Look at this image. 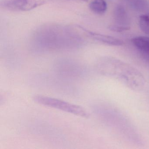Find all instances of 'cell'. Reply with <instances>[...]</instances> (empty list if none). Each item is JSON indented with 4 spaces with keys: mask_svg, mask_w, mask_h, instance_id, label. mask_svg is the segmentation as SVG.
<instances>
[{
    "mask_svg": "<svg viewBox=\"0 0 149 149\" xmlns=\"http://www.w3.org/2000/svg\"><path fill=\"white\" fill-rule=\"evenodd\" d=\"M139 27L144 33L149 35V13L142 15L139 17Z\"/></svg>",
    "mask_w": 149,
    "mask_h": 149,
    "instance_id": "7",
    "label": "cell"
},
{
    "mask_svg": "<svg viewBox=\"0 0 149 149\" xmlns=\"http://www.w3.org/2000/svg\"><path fill=\"white\" fill-rule=\"evenodd\" d=\"M89 7L92 12L99 15L104 13L107 9V3L104 0H92Z\"/></svg>",
    "mask_w": 149,
    "mask_h": 149,
    "instance_id": "6",
    "label": "cell"
},
{
    "mask_svg": "<svg viewBox=\"0 0 149 149\" xmlns=\"http://www.w3.org/2000/svg\"><path fill=\"white\" fill-rule=\"evenodd\" d=\"M102 74L118 80L134 91L142 90L145 80L143 74L131 65L116 59H106L98 67Z\"/></svg>",
    "mask_w": 149,
    "mask_h": 149,
    "instance_id": "1",
    "label": "cell"
},
{
    "mask_svg": "<svg viewBox=\"0 0 149 149\" xmlns=\"http://www.w3.org/2000/svg\"><path fill=\"white\" fill-rule=\"evenodd\" d=\"M45 3L43 0H6L1 2L4 9L13 11H29Z\"/></svg>",
    "mask_w": 149,
    "mask_h": 149,
    "instance_id": "3",
    "label": "cell"
},
{
    "mask_svg": "<svg viewBox=\"0 0 149 149\" xmlns=\"http://www.w3.org/2000/svg\"><path fill=\"white\" fill-rule=\"evenodd\" d=\"M109 29L111 31L116 32H122L123 31H127L130 29V27L129 26H109Z\"/></svg>",
    "mask_w": 149,
    "mask_h": 149,
    "instance_id": "8",
    "label": "cell"
},
{
    "mask_svg": "<svg viewBox=\"0 0 149 149\" xmlns=\"http://www.w3.org/2000/svg\"><path fill=\"white\" fill-rule=\"evenodd\" d=\"M131 41L143 59L149 65V37L138 36L132 39Z\"/></svg>",
    "mask_w": 149,
    "mask_h": 149,
    "instance_id": "4",
    "label": "cell"
},
{
    "mask_svg": "<svg viewBox=\"0 0 149 149\" xmlns=\"http://www.w3.org/2000/svg\"><path fill=\"white\" fill-rule=\"evenodd\" d=\"M78 27L82 30L84 31L90 37L98 41L103 42V43H105L108 45L116 46H122L124 44V42L122 40H119L117 38L111 36H109L91 32V31L85 29L82 27L80 26H78Z\"/></svg>",
    "mask_w": 149,
    "mask_h": 149,
    "instance_id": "5",
    "label": "cell"
},
{
    "mask_svg": "<svg viewBox=\"0 0 149 149\" xmlns=\"http://www.w3.org/2000/svg\"><path fill=\"white\" fill-rule=\"evenodd\" d=\"M82 1H84V2H88V0H81Z\"/></svg>",
    "mask_w": 149,
    "mask_h": 149,
    "instance_id": "9",
    "label": "cell"
},
{
    "mask_svg": "<svg viewBox=\"0 0 149 149\" xmlns=\"http://www.w3.org/2000/svg\"><path fill=\"white\" fill-rule=\"evenodd\" d=\"M33 99L36 102L45 106L61 110L82 117H89L88 113L82 107L63 100L40 95L35 96Z\"/></svg>",
    "mask_w": 149,
    "mask_h": 149,
    "instance_id": "2",
    "label": "cell"
}]
</instances>
